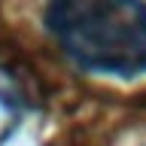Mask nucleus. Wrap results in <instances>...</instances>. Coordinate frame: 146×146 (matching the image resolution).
<instances>
[{
    "instance_id": "obj_1",
    "label": "nucleus",
    "mask_w": 146,
    "mask_h": 146,
    "mask_svg": "<svg viewBox=\"0 0 146 146\" xmlns=\"http://www.w3.org/2000/svg\"><path fill=\"white\" fill-rule=\"evenodd\" d=\"M46 27L79 70L146 76V0H49Z\"/></svg>"
}]
</instances>
